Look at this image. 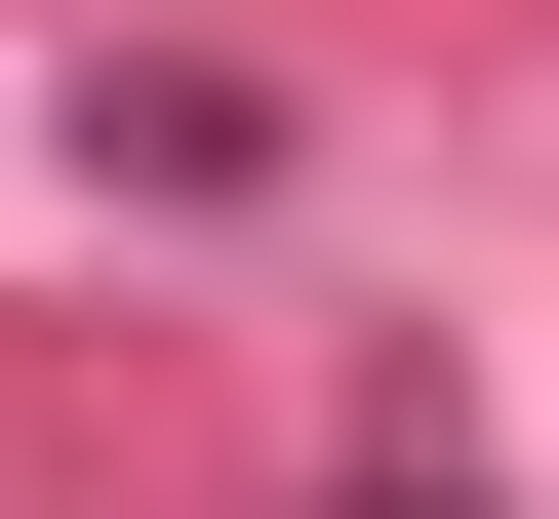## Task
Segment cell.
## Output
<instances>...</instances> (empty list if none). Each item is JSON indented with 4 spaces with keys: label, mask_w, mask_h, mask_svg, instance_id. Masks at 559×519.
<instances>
[{
    "label": "cell",
    "mask_w": 559,
    "mask_h": 519,
    "mask_svg": "<svg viewBox=\"0 0 559 519\" xmlns=\"http://www.w3.org/2000/svg\"><path fill=\"white\" fill-rule=\"evenodd\" d=\"M360 519H479V480H360Z\"/></svg>",
    "instance_id": "cell-1"
}]
</instances>
